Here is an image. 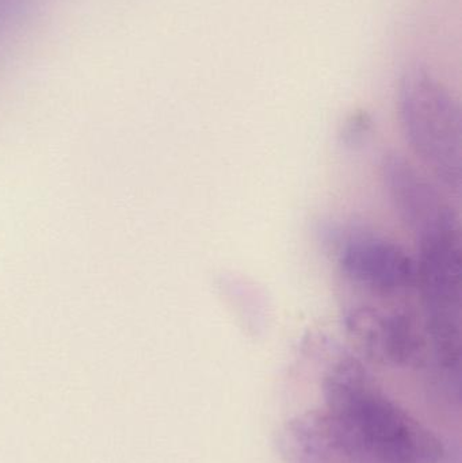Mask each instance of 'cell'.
Listing matches in <instances>:
<instances>
[{"instance_id": "3957f363", "label": "cell", "mask_w": 462, "mask_h": 463, "mask_svg": "<svg viewBox=\"0 0 462 463\" xmlns=\"http://www.w3.org/2000/svg\"><path fill=\"white\" fill-rule=\"evenodd\" d=\"M399 111L407 143L450 192L461 187V111L438 78L415 68L399 90Z\"/></svg>"}, {"instance_id": "6da1fadb", "label": "cell", "mask_w": 462, "mask_h": 463, "mask_svg": "<svg viewBox=\"0 0 462 463\" xmlns=\"http://www.w3.org/2000/svg\"><path fill=\"white\" fill-rule=\"evenodd\" d=\"M296 463H442L438 435L391 399L358 359L342 356L323 381V405L290 424Z\"/></svg>"}, {"instance_id": "277c9868", "label": "cell", "mask_w": 462, "mask_h": 463, "mask_svg": "<svg viewBox=\"0 0 462 463\" xmlns=\"http://www.w3.org/2000/svg\"><path fill=\"white\" fill-rule=\"evenodd\" d=\"M338 267L357 297L407 299L417 293V263L395 241L355 231L339 242Z\"/></svg>"}, {"instance_id": "7a4b0ae2", "label": "cell", "mask_w": 462, "mask_h": 463, "mask_svg": "<svg viewBox=\"0 0 462 463\" xmlns=\"http://www.w3.org/2000/svg\"><path fill=\"white\" fill-rule=\"evenodd\" d=\"M417 293L437 378L450 392L458 383L461 356L462 250L452 209L417 232Z\"/></svg>"}, {"instance_id": "5b68a950", "label": "cell", "mask_w": 462, "mask_h": 463, "mask_svg": "<svg viewBox=\"0 0 462 463\" xmlns=\"http://www.w3.org/2000/svg\"><path fill=\"white\" fill-rule=\"evenodd\" d=\"M384 173L396 209L415 232L430 224L449 208L433 184L399 155L388 157Z\"/></svg>"}]
</instances>
